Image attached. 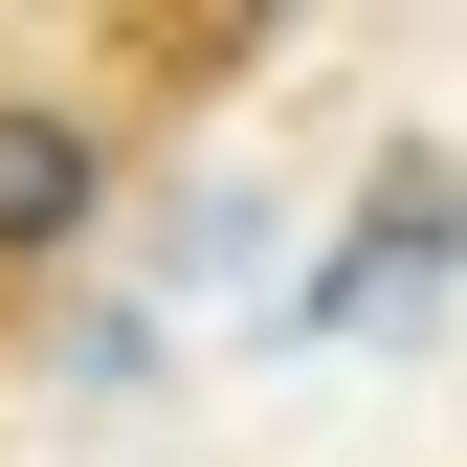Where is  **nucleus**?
Segmentation results:
<instances>
[{"mask_svg":"<svg viewBox=\"0 0 467 467\" xmlns=\"http://www.w3.org/2000/svg\"><path fill=\"white\" fill-rule=\"evenodd\" d=\"M267 23H289V0H134V45H156V67H245Z\"/></svg>","mask_w":467,"mask_h":467,"instance_id":"2","label":"nucleus"},{"mask_svg":"<svg viewBox=\"0 0 467 467\" xmlns=\"http://www.w3.org/2000/svg\"><path fill=\"white\" fill-rule=\"evenodd\" d=\"M89 223H111V134L67 89H0V267H67Z\"/></svg>","mask_w":467,"mask_h":467,"instance_id":"1","label":"nucleus"}]
</instances>
